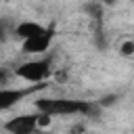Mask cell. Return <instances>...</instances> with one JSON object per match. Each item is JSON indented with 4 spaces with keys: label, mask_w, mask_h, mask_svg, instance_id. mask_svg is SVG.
Masks as SVG:
<instances>
[{
    "label": "cell",
    "mask_w": 134,
    "mask_h": 134,
    "mask_svg": "<svg viewBox=\"0 0 134 134\" xmlns=\"http://www.w3.org/2000/svg\"><path fill=\"white\" fill-rule=\"evenodd\" d=\"M36 109L42 113H48L50 117L57 115H94L96 105L90 100H77V98H38Z\"/></svg>",
    "instance_id": "cell-1"
},
{
    "label": "cell",
    "mask_w": 134,
    "mask_h": 134,
    "mask_svg": "<svg viewBox=\"0 0 134 134\" xmlns=\"http://www.w3.org/2000/svg\"><path fill=\"white\" fill-rule=\"evenodd\" d=\"M50 115L48 113H21V115H15L10 119H6L2 124L4 132L8 134H40L42 128H46L50 124Z\"/></svg>",
    "instance_id": "cell-2"
},
{
    "label": "cell",
    "mask_w": 134,
    "mask_h": 134,
    "mask_svg": "<svg viewBox=\"0 0 134 134\" xmlns=\"http://www.w3.org/2000/svg\"><path fill=\"white\" fill-rule=\"evenodd\" d=\"M15 77L31 82V84H42L50 77L52 73V65L50 59H34V61H25L19 67H15Z\"/></svg>",
    "instance_id": "cell-3"
},
{
    "label": "cell",
    "mask_w": 134,
    "mask_h": 134,
    "mask_svg": "<svg viewBox=\"0 0 134 134\" xmlns=\"http://www.w3.org/2000/svg\"><path fill=\"white\" fill-rule=\"evenodd\" d=\"M46 86H48L46 82H42V84H31V86H27V88H8V86H4V88L0 90V111L13 109L17 103H21L23 98L31 96V94L38 92V90H44Z\"/></svg>",
    "instance_id": "cell-4"
},
{
    "label": "cell",
    "mask_w": 134,
    "mask_h": 134,
    "mask_svg": "<svg viewBox=\"0 0 134 134\" xmlns=\"http://www.w3.org/2000/svg\"><path fill=\"white\" fill-rule=\"evenodd\" d=\"M54 38V25H46V29L42 34H38L36 38H29L25 42H21V50L25 54H44L50 46Z\"/></svg>",
    "instance_id": "cell-5"
},
{
    "label": "cell",
    "mask_w": 134,
    "mask_h": 134,
    "mask_svg": "<svg viewBox=\"0 0 134 134\" xmlns=\"http://www.w3.org/2000/svg\"><path fill=\"white\" fill-rule=\"evenodd\" d=\"M46 29V25H42V23H38V21H21V23H17V27H15V36L21 40V42H25V40H29V38H36L38 34H42Z\"/></svg>",
    "instance_id": "cell-6"
},
{
    "label": "cell",
    "mask_w": 134,
    "mask_h": 134,
    "mask_svg": "<svg viewBox=\"0 0 134 134\" xmlns=\"http://www.w3.org/2000/svg\"><path fill=\"white\" fill-rule=\"evenodd\" d=\"M103 2L100 0H92V2H88L86 6H84V10L94 19V23H103Z\"/></svg>",
    "instance_id": "cell-7"
},
{
    "label": "cell",
    "mask_w": 134,
    "mask_h": 134,
    "mask_svg": "<svg viewBox=\"0 0 134 134\" xmlns=\"http://www.w3.org/2000/svg\"><path fill=\"white\" fill-rule=\"evenodd\" d=\"M119 52H121L124 57H130V54H134V42H132V40L124 42V44H121V48H119Z\"/></svg>",
    "instance_id": "cell-8"
},
{
    "label": "cell",
    "mask_w": 134,
    "mask_h": 134,
    "mask_svg": "<svg viewBox=\"0 0 134 134\" xmlns=\"http://www.w3.org/2000/svg\"><path fill=\"white\" fill-rule=\"evenodd\" d=\"M100 2H103V4H107V6H113V4H115V0H100Z\"/></svg>",
    "instance_id": "cell-9"
},
{
    "label": "cell",
    "mask_w": 134,
    "mask_h": 134,
    "mask_svg": "<svg viewBox=\"0 0 134 134\" xmlns=\"http://www.w3.org/2000/svg\"><path fill=\"white\" fill-rule=\"evenodd\" d=\"M132 42H134V38H132Z\"/></svg>",
    "instance_id": "cell-10"
}]
</instances>
